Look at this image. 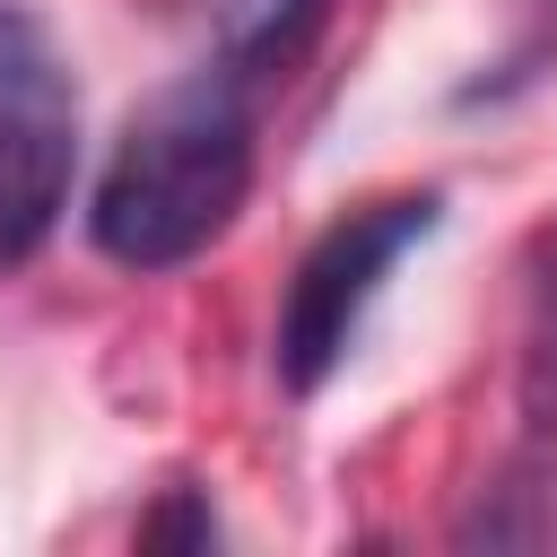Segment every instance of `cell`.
<instances>
[{
	"label": "cell",
	"instance_id": "cell-7",
	"mask_svg": "<svg viewBox=\"0 0 557 557\" xmlns=\"http://www.w3.org/2000/svg\"><path fill=\"white\" fill-rule=\"evenodd\" d=\"M139 540H148V548H218V513H209L200 487H174V496L139 522Z\"/></svg>",
	"mask_w": 557,
	"mask_h": 557
},
{
	"label": "cell",
	"instance_id": "cell-4",
	"mask_svg": "<svg viewBox=\"0 0 557 557\" xmlns=\"http://www.w3.org/2000/svg\"><path fill=\"white\" fill-rule=\"evenodd\" d=\"M331 0H209V61L244 87H270L313 52Z\"/></svg>",
	"mask_w": 557,
	"mask_h": 557
},
{
	"label": "cell",
	"instance_id": "cell-1",
	"mask_svg": "<svg viewBox=\"0 0 557 557\" xmlns=\"http://www.w3.org/2000/svg\"><path fill=\"white\" fill-rule=\"evenodd\" d=\"M244 200H252V87L209 61L122 122L87 200V235L122 270H183L235 226Z\"/></svg>",
	"mask_w": 557,
	"mask_h": 557
},
{
	"label": "cell",
	"instance_id": "cell-2",
	"mask_svg": "<svg viewBox=\"0 0 557 557\" xmlns=\"http://www.w3.org/2000/svg\"><path fill=\"white\" fill-rule=\"evenodd\" d=\"M435 226H444V200H435V191H383V200H366V209H348V218H331V226L313 235V252H305L296 278H287L278 331H270L278 392L313 400V392L348 366V348H357L383 278H392Z\"/></svg>",
	"mask_w": 557,
	"mask_h": 557
},
{
	"label": "cell",
	"instance_id": "cell-3",
	"mask_svg": "<svg viewBox=\"0 0 557 557\" xmlns=\"http://www.w3.org/2000/svg\"><path fill=\"white\" fill-rule=\"evenodd\" d=\"M78 183V78L61 35L0 0V270L35 261Z\"/></svg>",
	"mask_w": 557,
	"mask_h": 557
},
{
	"label": "cell",
	"instance_id": "cell-5",
	"mask_svg": "<svg viewBox=\"0 0 557 557\" xmlns=\"http://www.w3.org/2000/svg\"><path fill=\"white\" fill-rule=\"evenodd\" d=\"M453 548H557V453H548V435H531V453H513L461 505Z\"/></svg>",
	"mask_w": 557,
	"mask_h": 557
},
{
	"label": "cell",
	"instance_id": "cell-6",
	"mask_svg": "<svg viewBox=\"0 0 557 557\" xmlns=\"http://www.w3.org/2000/svg\"><path fill=\"white\" fill-rule=\"evenodd\" d=\"M513 392H522V426L557 435V218L522 252V357H513Z\"/></svg>",
	"mask_w": 557,
	"mask_h": 557
}]
</instances>
